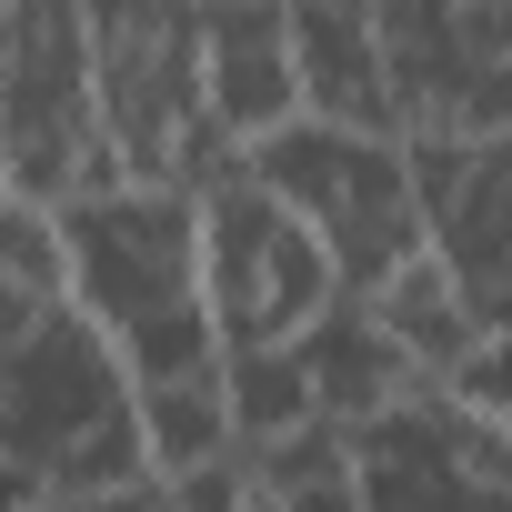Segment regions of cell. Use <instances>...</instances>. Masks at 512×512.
I'll list each match as a JSON object with an SVG mask.
<instances>
[{
  "instance_id": "7",
  "label": "cell",
  "mask_w": 512,
  "mask_h": 512,
  "mask_svg": "<svg viewBox=\"0 0 512 512\" xmlns=\"http://www.w3.org/2000/svg\"><path fill=\"white\" fill-rule=\"evenodd\" d=\"M282 21H292V91H302L312 121L402 131L392 71H382V41H372V11H362V0H282Z\"/></svg>"
},
{
  "instance_id": "10",
  "label": "cell",
  "mask_w": 512,
  "mask_h": 512,
  "mask_svg": "<svg viewBox=\"0 0 512 512\" xmlns=\"http://www.w3.org/2000/svg\"><path fill=\"white\" fill-rule=\"evenodd\" d=\"M131 412H141V452H151L161 472H181V462L241 442V432H231V402H221V362H201V372H161V382H131Z\"/></svg>"
},
{
  "instance_id": "2",
  "label": "cell",
  "mask_w": 512,
  "mask_h": 512,
  "mask_svg": "<svg viewBox=\"0 0 512 512\" xmlns=\"http://www.w3.org/2000/svg\"><path fill=\"white\" fill-rule=\"evenodd\" d=\"M0 442L31 462L41 502H161L131 372L71 302H41L0 352Z\"/></svg>"
},
{
  "instance_id": "9",
  "label": "cell",
  "mask_w": 512,
  "mask_h": 512,
  "mask_svg": "<svg viewBox=\"0 0 512 512\" xmlns=\"http://www.w3.org/2000/svg\"><path fill=\"white\" fill-rule=\"evenodd\" d=\"M362 312H372V322L392 332V352H402L412 372H432V382L492 332V322L462 302V282H452V262H442L432 241H412L402 262H382V272L362 282Z\"/></svg>"
},
{
  "instance_id": "14",
  "label": "cell",
  "mask_w": 512,
  "mask_h": 512,
  "mask_svg": "<svg viewBox=\"0 0 512 512\" xmlns=\"http://www.w3.org/2000/svg\"><path fill=\"white\" fill-rule=\"evenodd\" d=\"M442 392H452L462 412H482V422L512 442V332H482V342L442 372Z\"/></svg>"
},
{
  "instance_id": "4",
  "label": "cell",
  "mask_w": 512,
  "mask_h": 512,
  "mask_svg": "<svg viewBox=\"0 0 512 512\" xmlns=\"http://www.w3.org/2000/svg\"><path fill=\"white\" fill-rule=\"evenodd\" d=\"M241 161L322 231L342 292H362L382 262H402V251L422 241V201H412V171H402V131H342V121L292 111L282 131H262Z\"/></svg>"
},
{
  "instance_id": "1",
  "label": "cell",
  "mask_w": 512,
  "mask_h": 512,
  "mask_svg": "<svg viewBox=\"0 0 512 512\" xmlns=\"http://www.w3.org/2000/svg\"><path fill=\"white\" fill-rule=\"evenodd\" d=\"M71 231V312L121 352L131 382L221 362L211 302H201V221L181 181H111L91 201H61Z\"/></svg>"
},
{
  "instance_id": "3",
  "label": "cell",
  "mask_w": 512,
  "mask_h": 512,
  "mask_svg": "<svg viewBox=\"0 0 512 512\" xmlns=\"http://www.w3.org/2000/svg\"><path fill=\"white\" fill-rule=\"evenodd\" d=\"M191 221H201V302H211V332H221V342H292V332L342 292L322 231H312L262 171H251V161L211 171V181L191 191Z\"/></svg>"
},
{
  "instance_id": "5",
  "label": "cell",
  "mask_w": 512,
  "mask_h": 512,
  "mask_svg": "<svg viewBox=\"0 0 512 512\" xmlns=\"http://www.w3.org/2000/svg\"><path fill=\"white\" fill-rule=\"evenodd\" d=\"M402 171L422 201V241L452 262L462 302L512 332V141H472L452 121H402Z\"/></svg>"
},
{
  "instance_id": "16",
  "label": "cell",
  "mask_w": 512,
  "mask_h": 512,
  "mask_svg": "<svg viewBox=\"0 0 512 512\" xmlns=\"http://www.w3.org/2000/svg\"><path fill=\"white\" fill-rule=\"evenodd\" d=\"M31 312H41V302H21V292H11V282H0V352H11V332H21V322H31Z\"/></svg>"
},
{
  "instance_id": "12",
  "label": "cell",
  "mask_w": 512,
  "mask_h": 512,
  "mask_svg": "<svg viewBox=\"0 0 512 512\" xmlns=\"http://www.w3.org/2000/svg\"><path fill=\"white\" fill-rule=\"evenodd\" d=\"M251 502H352V442L332 412L251 442Z\"/></svg>"
},
{
  "instance_id": "6",
  "label": "cell",
  "mask_w": 512,
  "mask_h": 512,
  "mask_svg": "<svg viewBox=\"0 0 512 512\" xmlns=\"http://www.w3.org/2000/svg\"><path fill=\"white\" fill-rule=\"evenodd\" d=\"M201 111H211L241 151L302 111L282 0H201Z\"/></svg>"
},
{
  "instance_id": "13",
  "label": "cell",
  "mask_w": 512,
  "mask_h": 512,
  "mask_svg": "<svg viewBox=\"0 0 512 512\" xmlns=\"http://www.w3.org/2000/svg\"><path fill=\"white\" fill-rule=\"evenodd\" d=\"M0 282H11L21 302H61V292H71V231H61V201L0 191Z\"/></svg>"
},
{
  "instance_id": "15",
  "label": "cell",
  "mask_w": 512,
  "mask_h": 512,
  "mask_svg": "<svg viewBox=\"0 0 512 512\" xmlns=\"http://www.w3.org/2000/svg\"><path fill=\"white\" fill-rule=\"evenodd\" d=\"M21 502H41V482H31V462L0 442V512H21Z\"/></svg>"
},
{
  "instance_id": "8",
  "label": "cell",
  "mask_w": 512,
  "mask_h": 512,
  "mask_svg": "<svg viewBox=\"0 0 512 512\" xmlns=\"http://www.w3.org/2000/svg\"><path fill=\"white\" fill-rule=\"evenodd\" d=\"M292 352H302V372H312V412H332V422H362V412H382V402H402V392L432 382V372H412V362L392 352V332L362 312V292H332V302L292 332Z\"/></svg>"
},
{
  "instance_id": "11",
  "label": "cell",
  "mask_w": 512,
  "mask_h": 512,
  "mask_svg": "<svg viewBox=\"0 0 512 512\" xmlns=\"http://www.w3.org/2000/svg\"><path fill=\"white\" fill-rule=\"evenodd\" d=\"M221 402L241 442H272L292 422H312V372L292 342H221Z\"/></svg>"
}]
</instances>
